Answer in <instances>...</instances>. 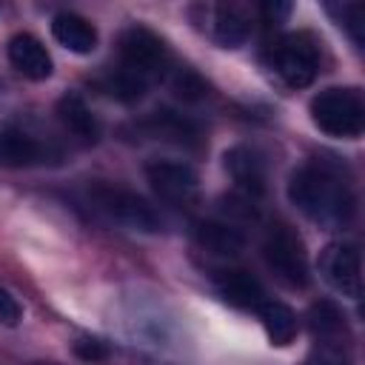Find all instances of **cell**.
<instances>
[{
  "mask_svg": "<svg viewBox=\"0 0 365 365\" xmlns=\"http://www.w3.org/2000/svg\"><path fill=\"white\" fill-rule=\"evenodd\" d=\"M311 331L317 336H339L342 334V314L334 302H317L311 308Z\"/></svg>",
  "mask_w": 365,
  "mask_h": 365,
  "instance_id": "20",
  "label": "cell"
},
{
  "mask_svg": "<svg viewBox=\"0 0 365 365\" xmlns=\"http://www.w3.org/2000/svg\"><path fill=\"white\" fill-rule=\"evenodd\" d=\"M271 66L291 88H305L319 74V43L308 31H291L271 48Z\"/></svg>",
  "mask_w": 365,
  "mask_h": 365,
  "instance_id": "5",
  "label": "cell"
},
{
  "mask_svg": "<svg viewBox=\"0 0 365 365\" xmlns=\"http://www.w3.org/2000/svg\"><path fill=\"white\" fill-rule=\"evenodd\" d=\"M262 259L271 268V274L288 288L308 285V257H305L299 234L291 231L288 225H277L268 231L262 242Z\"/></svg>",
  "mask_w": 365,
  "mask_h": 365,
  "instance_id": "6",
  "label": "cell"
},
{
  "mask_svg": "<svg viewBox=\"0 0 365 365\" xmlns=\"http://www.w3.org/2000/svg\"><path fill=\"white\" fill-rule=\"evenodd\" d=\"M51 160H57V151L40 143L37 137L17 131V128L0 131V165L3 168H34Z\"/></svg>",
  "mask_w": 365,
  "mask_h": 365,
  "instance_id": "9",
  "label": "cell"
},
{
  "mask_svg": "<svg viewBox=\"0 0 365 365\" xmlns=\"http://www.w3.org/2000/svg\"><path fill=\"white\" fill-rule=\"evenodd\" d=\"M143 128L151 134V137H157V140H171V143H197V137H200V128L188 120V117H182V114H174V111H154V114H148L145 117V123H143Z\"/></svg>",
  "mask_w": 365,
  "mask_h": 365,
  "instance_id": "17",
  "label": "cell"
},
{
  "mask_svg": "<svg viewBox=\"0 0 365 365\" xmlns=\"http://www.w3.org/2000/svg\"><path fill=\"white\" fill-rule=\"evenodd\" d=\"M331 11H339V26H345V31L354 37L356 46H362V23H365V9L359 3H345L339 9H331Z\"/></svg>",
  "mask_w": 365,
  "mask_h": 365,
  "instance_id": "21",
  "label": "cell"
},
{
  "mask_svg": "<svg viewBox=\"0 0 365 365\" xmlns=\"http://www.w3.org/2000/svg\"><path fill=\"white\" fill-rule=\"evenodd\" d=\"M257 314H259V319H262V328H265L271 345H279V348H282V345L294 342V336H297V314H294L285 302H271V299H265Z\"/></svg>",
  "mask_w": 365,
  "mask_h": 365,
  "instance_id": "18",
  "label": "cell"
},
{
  "mask_svg": "<svg viewBox=\"0 0 365 365\" xmlns=\"http://www.w3.org/2000/svg\"><path fill=\"white\" fill-rule=\"evenodd\" d=\"M214 282H217L220 297H222L228 305H234V308H242V311H259L262 302H265V291H262L259 279L251 277L248 271L225 268V271H217Z\"/></svg>",
  "mask_w": 365,
  "mask_h": 365,
  "instance_id": "11",
  "label": "cell"
},
{
  "mask_svg": "<svg viewBox=\"0 0 365 365\" xmlns=\"http://www.w3.org/2000/svg\"><path fill=\"white\" fill-rule=\"evenodd\" d=\"M74 354H77L80 359H86V362H100V359L108 356V348H106V342H100V339H77V342H74Z\"/></svg>",
  "mask_w": 365,
  "mask_h": 365,
  "instance_id": "23",
  "label": "cell"
},
{
  "mask_svg": "<svg viewBox=\"0 0 365 365\" xmlns=\"http://www.w3.org/2000/svg\"><path fill=\"white\" fill-rule=\"evenodd\" d=\"M211 34L225 48H237L251 34V20L240 6H214L211 9Z\"/></svg>",
  "mask_w": 365,
  "mask_h": 365,
  "instance_id": "16",
  "label": "cell"
},
{
  "mask_svg": "<svg viewBox=\"0 0 365 365\" xmlns=\"http://www.w3.org/2000/svg\"><path fill=\"white\" fill-rule=\"evenodd\" d=\"M288 11H291L288 3H265V6H262V14L268 17V23H279Z\"/></svg>",
  "mask_w": 365,
  "mask_h": 365,
  "instance_id": "25",
  "label": "cell"
},
{
  "mask_svg": "<svg viewBox=\"0 0 365 365\" xmlns=\"http://www.w3.org/2000/svg\"><path fill=\"white\" fill-rule=\"evenodd\" d=\"M168 68V48L165 43L143 29V26H131L123 37H120V74L148 86L157 77H163Z\"/></svg>",
  "mask_w": 365,
  "mask_h": 365,
  "instance_id": "4",
  "label": "cell"
},
{
  "mask_svg": "<svg viewBox=\"0 0 365 365\" xmlns=\"http://www.w3.org/2000/svg\"><path fill=\"white\" fill-rule=\"evenodd\" d=\"M319 271L325 282L342 297L359 299L362 294V257L351 242H331L319 254Z\"/></svg>",
  "mask_w": 365,
  "mask_h": 365,
  "instance_id": "7",
  "label": "cell"
},
{
  "mask_svg": "<svg viewBox=\"0 0 365 365\" xmlns=\"http://www.w3.org/2000/svg\"><path fill=\"white\" fill-rule=\"evenodd\" d=\"M20 319H23L20 302H17L6 288H0V322H3V325H17Z\"/></svg>",
  "mask_w": 365,
  "mask_h": 365,
  "instance_id": "24",
  "label": "cell"
},
{
  "mask_svg": "<svg viewBox=\"0 0 365 365\" xmlns=\"http://www.w3.org/2000/svg\"><path fill=\"white\" fill-rule=\"evenodd\" d=\"M57 120L66 125V131H71L83 143L100 140V123L80 94H63L57 100Z\"/></svg>",
  "mask_w": 365,
  "mask_h": 365,
  "instance_id": "15",
  "label": "cell"
},
{
  "mask_svg": "<svg viewBox=\"0 0 365 365\" xmlns=\"http://www.w3.org/2000/svg\"><path fill=\"white\" fill-rule=\"evenodd\" d=\"M145 180L151 182L157 197H163L165 202H177V205L191 202L197 197V188H200L197 171L188 163H180V160H154V163H148L145 165Z\"/></svg>",
  "mask_w": 365,
  "mask_h": 365,
  "instance_id": "8",
  "label": "cell"
},
{
  "mask_svg": "<svg viewBox=\"0 0 365 365\" xmlns=\"http://www.w3.org/2000/svg\"><path fill=\"white\" fill-rule=\"evenodd\" d=\"M9 63H11V68L17 74H23V77H29L34 83L48 80L51 68H54L51 54L46 51V46L29 31H20V34H14L9 40Z\"/></svg>",
  "mask_w": 365,
  "mask_h": 365,
  "instance_id": "10",
  "label": "cell"
},
{
  "mask_svg": "<svg viewBox=\"0 0 365 365\" xmlns=\"http://www.w3.org/2000/svg\"><path fill=\"white\" fill-rule=\"evenodd\" d=\"M305 365H351L348 345L339 342V336H319Z\"/></svg>",
  "mask_w": 365,
  "mask_h": 365,
  "instance_id": "19",
  "label": "cell"
},
{
  "mask_svg": "<svg viewBox=\"0 0 365 365\" xmlns=\"http://www.w3.org/2000/svg\"><path fill=\"white\" fill-rule=\"evenodd\" d=\"M174 91H177L182 100H200V97H205V83H202L194 71L182 68V71L177 74V80H174Z\"/></svg>",
  "mask_w": 365,
  "mask_h": 365,
  "instance_id": "22",
  "label": "cell"
},
{
  "mask_svg": "<svg viewBox=\"0 0 365 365\" xmlns=\"http://www.w3.org/2000/svg\"><path fill=\"white\" fill-rule=\"evenodd\" d=\"M225 171L231 174L234 185L248 194V197H262L265 194V163L259 160L257 151L237 145L225 151Z\"/></svg>",
  "mask_w": 365,
  "mask_h": 365,
  "instance_id": "12",
  "label": "cell"
},
{
  "mask_svg": "<svg viewBox=\"0 0 365 365\" xmlns=\"http://www.w3.org/2000/svg\"><path fill=\"white\" fill-rule=\"evenodd\" d=\"M311 120L319 131L356 140L365 128V103L356 88H325L311 100Z\"/></svg>",
  "mask_w": 365,
  "mask_h": 365,
  "instance_id": "2",
  "label": "cell"
},
{
  "mask_svg": "<svg viewBox=\"0 0 365 365\" xmlns=\"http://www.w3.org/2000/svg\"><path fill=\"white\" fill-rule=\"evenodd\" d=\"M88 197L91 202L114 222L131 228V231H143V234H157L163 228L160 214L134 191L123 188V185H111L97 180L94 185H88Z\"/></svg>",
  "mask_w": 365,
  "mask_h": 365,
  "instance_id": "3",
  "label": "cell"
},
{
  "mask_svg": "<svg viewBox=\"0 0 365 365\" xmlns=\"http://www.w3.org/2000/svg\"><path fill=\"white\" fill-rule=\"evenodd\" d=\"M51 34H54V40H57L63 48H68V51H74V54H91V51L97 48V40H100L94 23L86 20L83 14H74V11H60V14H54V20H51Z\"/></svg>",
  "mask_w": 365,
  "mask_h": 365,
  "instance_id": "13",
  "label": "cell"
},
{
  "mask_svg": "<svg viewBox=\"0 0 365 365\" xmlns=\"http://www.w3.org/2000/svg\"><path fill=\"white\" fill-rule=\"evenodd\" d=\"M288 197L305 217L328 228L351 222L356 205L348 180H342V174L325 163H308L297 168L288 182Z\"/></svg>",
  "mask_w": 365,
  "mask_h": 365,
  "instance_id": "1",
  "label": "cell"
},
{
  "mask_svg": "<svg viewBox=\"0 0 365 365\" xmlns=\"http://www.w3.org/2000/svg\"><path fill=\"white\" fill-rule=\"evenodd\" d=\"M194 240L202 251L214 257H237L245 248V234L231 222L217 220H200L194 222Z\"/></svg>",
  "mask_w": 365,
  "mask_h": 365,
  "instance_id": "14",
  "label": "cell"
}]
</instances>
